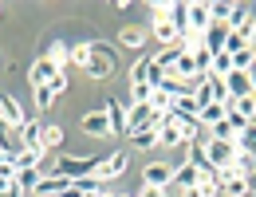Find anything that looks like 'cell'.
Returning <instances> with one entry per match:
<instances>
[{
  "mask_svg": "<svg viewBox=\"0 0 256 197\" xmlns=\"http://www.w3.org/2000/svg\"><path fill=\"white\" fill-rule=\"evenodd\" d=\"M232 174H236V178H252V174H256V158L240 150V154H236V162H232Z\"/></svg>",
  "mask_w": 256,
  "mask_h": 197,
  "instance_id": "obj_20",
  "label": "cell"
},
{
  "mask_svg": "<svg viewBox=\"0 0 256 197\" xmlns=\"http://www.w3.org/2000/svg\"><path fill=\"white\" fill-rule=\"evenodd\" d=\"M67 56H71V48H67V44H52V48H48V60H56L60 67L67 64Z\"/></svg>",
  "mask_w": 256,
  "mask_h": 197,
  "instance_id": "obj_31",
  "label": "cell"
},
{
  "mask_svg": "<svg viewBox=\"0 0 256 197\" xmlns=\"http://www.w3.org/2000/svg\"><path fill=\"white\" fill-rule=\"evenodd\" d=\"M248 190H252V194H256V174H252V178H248Z\"/></svg>",
  "mask_w": 256,
  "mask_h": 197,
  "instance_id": "obj_38",
  "label": "cell"
},
{
  "mask_svg": "<svg viewBox=\"0 0 256 197\" xmlns=\"http://www.w3.org/2000/svg\"><path fill=\"white\" fill-rule=\"evenodd\" d=\"M166 12H170V4H154V36L170 48V44H178L182 36H178V28L170 24V16H166Z\"/></svg>",
  "mask_w": 256,
  "mask_h": 197,
  "instance_id": "obj_3",
  "label": "cell"
},
{
  "mask_svg": "<svg viewBox=\"0 0 256 197\" xmlns=\"http://www.w3.org/2000/svg\"><path fill=\"white\" fill-rule=\"evenodd\" d=\"M174 170H178V166H170V162H150L142 178H146V186H158V190H166V186L174 182Z\"/></svg>",
  "mask_w": 256,
  "mask_h": 197,
  "instance_id": "obj_7",
  "label": "cell"
},
{
  "mask_svg": "<svg viewBox=\"0 0 256 197\" xmlns=\"http://www.w3.org/2000/svg\"><path fill=\"white\" fill-rule=\"evenodd\" d=\"M102 110H106V118H110V134H118V138H122V134H130V126H126V106H122L118 98H110Z\"/></svg>",
  "mask_w": 256,
  "mask_h": 197,
  "instance_id": "obj_8",
  "label": "cell"
},
{
  "mask_svg": "<svg viewBox=\"0 0 256 197\" xmlns=\"http://www.w3.org/2000/svg\"><path fill=\"white\" fill-rule=\"evenodd\" d=\"M122 170H126V154H122V150H114V154H110V158H106V162L98 166V182H110V178H118V174H122Z\"/></svg>",
  "mask_w": 256,
  "mask_h": 197,
  "instance_id": "obj_11",
  "label": "cell"
},
{
  "mask_svg": "<svg viewBox=\"0 0 256 197\" xmlns=\"http://www.w3.org/2000/svg\"><path fill=\"white\" fill-rule=\"evenodd\" d=\"M224 87H228V98L236 102V98L252 95V83H248V75L244 71H232V75H224Z\"/></svg>",
  "mask_w": 256,
  "mask_h": 197,
  "instance_id": "obj_10",
  "label": "cell"
},
{
  "mask_svg": "<svg viewBox=\"0 0 256 197\" xmlns=\"http://www.w3.org/2000/svg\"><path fill=\"white\" fill-rule=\"evenodd\" d=\"M236 154H240V146H236V138H205V158L213 162V170H221V174H232V162H236Z\"/></svg>",
  "mask_w": 256,
  "mask_h": 197,
  "instance_id": "obj_1",
  "label": "cell"
},
{
  "mask_svg": "<svg viewBox=\"0 0 256 197\" xmlns=\"http://www.w3.org/2000/svg\"><path fill=\"white\" fill-rule=\"evenodd\" d=\"M244 48H248V36H244V32H232V36H228V44H224L228 56H236V52H244Z\"/></svg>",
  "mask_w": 256,
  "mask_h": 197,
  "instance_id": "obj_30",
  "label": "cell"
},
{
  "mask_svg": "<svg viewBox=\"0 0 256 197\" xmlns=\"http://www.w3.org/2000/svg\"><path fill=\"white\" fill-rule=\"evenodd\" d=\"M209 138H221V142H228V138H236V134L228 130V122H217V126H209Z\"/></svg>",
  "mask_w": 256,
  "mask_h": 197,
  "instance_id": "obj_33",
  "label": "cell"
},
{
  "mask_svg": "<svg viewBox=\"0 0 256 197\" xmlns=\"http://www.w3.org/2000/svg\"><path fill=\"white\" fill-rule=\"evenodd\" d=\"M158 142H162V138H158V130H154V126H146V130L130 134V146H134V150H154Z\"/></svg>",
  "mask_w": 256,
  "mask_h": 197,
  "instance_id": "obj_17",
  "label": "cell"
},
{
  "mask_svg": "<svg viewBox=\"0 0 256 197\" xmlns=\"http://www.w3.org/2000/svg\"><path fill=\"white\" fill-rule=\"evenodd\" d=\"M67 64L87 67V64H91V44H75V48H71V56H67Z\"/></svg>",
  "mask_w": 256,
  "mask_h": 197,
  "instance_id": "obj_24",
  "label": "cell"
},
{
  "mask_svg": "<svg viewBox=\"0 0 256 197\" xmlns=\"http://www.w3.org/2000/svg\"><path fill=\"white\" fill-rule=\"evenodd\" d=\"M20 146H24V150H44V126H36V122H24V126H20Z\"/></svg>",
  "mask_w": 256,
  "mask_h": 197,
  "instance_id": "obj_12",
  "label": "cell"
},
{
  "mask_svg": "<svg viewBox=\"0 0 256 197\" xmlns=\"http://www.w3.org/2000/svg\"><path fill=\"white\" fill-rule=\"evenodd\" d=\"M67 190H71L67 178H40V186H36L40 197H56V194H67Z\"/></svg>",
  "mask_w": 256,
  "mask_h": 197,
  "instance_id": "obj_16",
  "label": "cell"
},
{
  "mask_svg": "<svg viewBox=\"0 0 256 197\" xmlns=\"http://www.w3.org/2000/svg\"><path fill=\"white\" fill-rule=\"evenodd\" d=\"M40 178H44L40 170H20V174H16V186H20L24 194H36V186H40Z\"/></svg>",
  "mask_w": 256,
  "mask_h": 197,
  "instance_id": "obj_21",
  "label": "cell"
},
{
  "mask_svg": "<svg viewBox=\"0 0 256 197\" xmlns=\"http://www.w3.org/2000/svg\"><path fill=\"white\" fill-rule=\"evenodd\" d=\"M252 64H256L252 48H244V52H236V56H232V71H248Z\"/></svg>",
  "mask_w": 256,
  "mask_h": 197,
  "instance_id": "obj_28",
  "label": "cell"
},
{
  "mask_svg": "<svg viewBox=\"0 0 256 197\" xmlns=\"http://www.w3.org/2000/svg\"><path fill=\"white\" fill-rule=\"evenodd\" d=\"M118 44L130 48V52H138V48L146 44V32H142V28H122V32H118Z\"/></svg>",
  "mask_w": 256,
  "mask_h": 197,
  "instance_id": "obj_19",
  "label": "cell"
},
{
  "mask_svg": "<svg viewBox=\"0 0 256 197\" xmlns=\"http://www.w3.org/2000/svg\"><path fill=\"white\" fill-rule=\"evenodd\" d=\"M209 75H232V56H228V52H221V56H213V71H209Z\"/></svg>",
  "mask_w": 256,
  "mask_h": 197,
  "instance_id": "obj_26",
  "label": "cell"
},
{
  "mask_svg": "<svg viewBox=\"0 0 256 197\" xmlns=\"http://www.w3.org/2000/svg\"><path fill=\"white\" fill-rule=\"evenodd\" d=\"M221 194H224V197H252V190H248V178H236V174L221 178Z\"/></svg>",
  "mask_w": 256,
  "mask_h": 197,
  "instance_id": "obj_15",
  "label": "cell"
},
{
  "mask_svg": "<svg viewBox=\"0 0 256 197\" xmlns=\"http://www.w3.org/2000/svg\"><path fill=\"white\" fill-rule=\"evenodd\" d=\"M236 146H240L244 154H252V158H256V122H252V126H244V130L236 134Z\"/></svg>",
  "mask_w": 256,
  "mask_h": 197,
  "instance_id": "obj_23",
  "label": "cell"
},
{
  "mask_svg": "<svg viewBox=\"0 0 256 197\" xmlns=\"http://www.w3.org/2000/svg\"><path fill=\"white\" fill-rule=\"evenodd\" d=\"M48 87H52V95L60 98V95H64V91H67V71H60V75H56V79H52Z\"/></svg>",
  "mask_w": 256,
  "mask_h": 197,
  "instance_id": "obj_34",
  "label": "cell"
},
{
  "mask_svg": "<svg viewBox=\"0 0 256 197\" xmlns=\"http://www.w3.org/2000/svg\"><path fill=\"white\" fill-rule=\"evenodd\" d=\"M236 110L248 118V122H256V95H244V98H236Z\"/></svg>",
  "mask_w": 256,
  "mask_h": 197,
  "instance_id": "obj_29",
  "label": "cell"
},
{
  "mask_svg": "<svg viewBox=\"0 0 256 197\" xmlns=\"http://www.w3.org/2000/svg\"><path fill=\"white\" fill-rule=\"evenodd\" d=\"M91 79H106L110 71H114V48L110 44H102V40H91V64L83 67Z\"/></svg>",
  "mask_w": 256,
  "mask_h": 197,
  "instance_id": "obj_2",
  "label": "cell"
},
{
  "mask_svg": "<svg viewBox=\"0 0 256 197\" xmlns=\"http://www.w3.org/2000/svg\"><path fill=\"white\" fill-rule=\"evenodd\" d=\"M40 158H44V150H20L12 162H16V170H36V166H40Z\"/></svg>",
  "mask_w": 256,
  "mask_h": 197,
  "instance_id": "obj_22",
  "label": "cell"
},
{
  "mask_svg": "<svg viewBox=\"0 0 256 197\" xmlns=\"http://www.w3.org/2000/svg\"><path fill=\"white\" fill-rule=\"evenodd\" d=\"M32 95H36V106H52V102H56L52 87H32Z\"/></svg>",
  "mask_w": 256,
  "mask_h": 197,
  "instance_id": "obj_32",
  "label": "cell"
},
{
  "mask_svg": "<svg viewBox=\"0 0 256 197\" xmlns=\"http://www.w3.org/2000/svg\"><path fill=\"white\" fill-rule=\"evenodd\" d=\"M83 130L91 134V138H102V134H110V118H106V110L98 106L91 114H83Z\"/></svg>",
  "mask_w": 256,
  "mask_h": 197,
  "instance_id": "obj_9",
  "label": "cell"
},
{
  "mask_svg": "<svg viewBox=\"0 0 256 197\" xmlns=\"http://www.w3.org/2000/svg\"><path fill=\"white\" fill-rule=\"evenodd\" d=\"M224 122H228V130H232V134H240L244 126H252V122H248V118H244V114H240L236 106H228V114H224Z\"/></svg>",
  "mask_w": 256,
  "mask_h": 197,
  "instance_id": "obj_25",
  "label": "cell"
},
{
  "mask_svg": "<svg viewBox=\"0 0 256 197\" xmlns=\"http://www.w3.org/2000/svg\"><path fill=\"white\" fill-rule=\"evenodd\" d=\"M64 146V130L60 126H44V150H60Z\"/></svg>",
  "mask_w": 256,
  "mask_h": 197,
  "instance_id": "obj_27",
  "label": "cell"
},
{
  "mask_svg": "<svg viewBox=\"0 0 256 197\" xmlns=\"http://www.w3.org/2000/svg\"><path fill=\"white\" fill-rule=\"evenodd\" d=\"M138 197H162V190H158V186H142V194H138Z\"/></svg>",
  "mask_w": 256,
  "mask_h": 197,
  "instance_id": "obj_35",
  "label": "cell"
},
{
  "mask_svg": "<svg viewBox=\"0 0 256 197\" xmlns=\"http://www.w3.org/2000/svg\"><path fill=\"white\" fill-rule=\"evenodd\" d=\"M0 146H8V122L0 118Z\"/></svg>",
  "mask_w": 256,
  "mask_h": 197,
  "instance_id": "obj_36",
  "label": "cell"
},
{
  "mask_svg": "<svg viewBox=\"0 0 256 197\" xmlns=\"http://www.w3.org/2000/svg\"><path fill=\"white\" fill-rule=\"evenodd\" d=\"M60 71H64V67L56 64V60H48V56H40V60L32 64V75H28V83H32V87H48V83H52V79H56Z\"/></svg>",
  "mask_w": 256,
  "mask_h": 197,
  "instance_id": "obj_4",
  "label": "cell"
},
{
  "mask_svg": "<svg viewBox=\"0 0 256 197\" xmlns=\"http://www.w3.org/2000/svg\"><path fill=\"white\" fill-rule=\"evenodd\" d=\"M0 118H4V122H8L12 130H20V126L28 122V114H24V106H20V102H16L12 95H4V98H0Z\"/></svg>",
  "mask_w": 256,
  "mask_h": 197,
  "instance_id": "obj_6",
  "label": "cell"
},
{
  "mask_svg": "<svg viewBox=\"0 0 256 197\" xmlns=\"http://www.w3.org/2000/svg\"><path fill=\"white\" fill-rule=\"evenodd\" d=\"M224 114H228V106L213 102V106H205V110L197 114V122H201V126H217V122H224Z\"/></svg>",
  "mask_w": 256,
  "mask_h": 197,
  "instance_id": "obj_18",
  "label": "cell"
},
{
  "mask_svg": "<svg viewBox=\"0 0 256 197\" xmlns=\"http://www.w3.org/2000/svg\"><path fill=\"white\" fill-rule=\"evenodd\" d=\"M0 12H4V8H0Z\"/></svg>",
  "mask_w": 256,
  "mask_h": 197,
  "instance_id": "obj_41",
  "label": "cell"
},
{
  "mask_svg": "<svg viewBox=\"0 0 256 197\" xmlns=\"http://www.w3.org/2000/svg\"><path fill=\"white\" fill-rule=\"evenodd\" d=\"M79 197H98V194H79Z\"/></svg>",
  "mask_w": 256,
  "mask_h": 197,
  "instance_id": "obj_40",
  "label": "cell"
},
{
  "mask_svg": "<svg viewBox=\"0 0 256 197\" xmlns=\"http://www.w3.org/2000/svg\"><path fill=\"white\" fill-rule=\"evenodd\" d=\"M4 162H8V154H4V150H0V166H4Z\"/></svg>",
  "mask_w": 256,
  "mask_h": 197,
  "instance_id": "obj_39",
  "label": "cell"
},
{
  "mask_svg": "<svg viewBox=\"0 0 256 197\" xmlns=\"http://www.w3.org/2000/svg\"><path fill=\"white\" fill-rule=\"evenodd\" d=\"M150 122H154V106H150V102H130V110H126V126H130V134L146 130Z\"/></svg>",
  "mask_w": 256,
  "mask_h": 197,
  "instance_id": "obj_5",
  "label": "cell"
},
{
  "mask_svg": "<svg viewBox=\"0 0 256 197\" xmlns=\"http://www.w3.org/2000/svg\"><path fill=\"white\" fill-rule=\"evenodd\" d=\"M174 182H178L182 190H193V186H201L205 178H201V170H197L193 162H186V166H178V170H174Z\"/></svg>",
  "mask_w": 256,
  "mask_h": 197,
  "instance_id": "obj_13",
  "label": "cell"
},
{
  "mask_svg": "<svg viewBox=\"0 0 256 197\" xmlns=\"http://www.w3.org/2000/svg\"><path fill=\"white\" fill-rule=\"evenodd\" d=\"M252 4H232V8H228V20H224V24H228V28H232V32H240V28H248V20H252Z\"/></svg>",
  "mask_w": 256,
  "mask_h": 197,
  "instance_id": "obj_14",
  "label": "cell"
},
{
  "mask_svg": "<svg viewBox=\"0 0 256 197\" xmlns=\"http://www.w3.org/2000/svg\"><path fill=\"white\" fill-rule=\"evenodd\" d=\"M244 75H248V83H252V95H256V64L248 67V71H244Z\"/></svg>",
  "mask_w": 256,
  "mask_h": 197,
  "instance_id": "obj_37",
  "label": "cell"
}]
</instances>
